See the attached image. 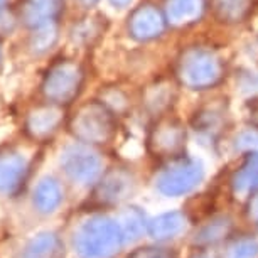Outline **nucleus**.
Listing matches in <instances>:
<instances>
[{"instance_id": "nucleus-29", "label": "nucleus", "mask_w": 258, "mask_h": 258, "mask_svg": "<svg viewBox=\"0 0 258 258\" xmlns=\"http://www.w3.org/2000/svg\"><path fill=\"white\" fill-rule=\"evenodd\" d=\"M110 4L116 9H125L132 4V0H110Z\"/></svg>"}, {"instance_id": "nucleus-8", "label": "nucleus", "mask_w": 258, "mask_h": 258, "mask_svg": "<svg viewBox=\"0 0 258 258\" xmlns=\"http://www.w3.org/2000/svg\"><path fill=\"white\" fill-rule=\"evenodd\" d=\"M167 21L164 12H160L152 4H144L137 7L128 17V32L135 41L147 42L164 34Z\"/></svg>"}, {"instance_id": "nucleus-7", "label": "nucleus", "mask_w": 258, "mask_h": 258, "mask_svg": "<svg viewBox=\"0 0 258 258\" xmlns=\"http://www.w3.org/2000/svg\"><path fill=\"white\" fill-rule=\"evenodd\" d=\"M186 144V130L176 118H160L149 135V145L160 157H174L181 154Z\"/></svg>"}, {"instance_id": "nucleus-21", "label": "nucleus", "mask_w": 258, "mask_h": 258, "mask_svg": "<svg viewBox=\"0 0 258 258\" xmlns=\"http://www.w3.org/2000/svg\"><path fill=\"white\" fill-rule=\"evenodd\" d=\"M118 225L123 238H126V240H135V238L140 236V233H142L145 226L144 214L137 208H130L123 213L121 223H118Z\"/></svg>"}, {"instance_id": "nucleus-28", "label": "nucleus", "mask_w": 258, "mask_h": 258, "mask_svg": "<svg viewBox=\"0 0 258 258\" xmlns=\"http://www.w3.org/2000/svg\"><path fill=\"white\" fill-rule=\"evenodd\" d=\"M248 213H250V216L253 220H258V194L251 198L250 201V206H248Z\"/></svg>"}, {"instance_id": "nucleus-2", "label": "nucleus", "mask_w": 258, "mask_h": 258, "mask_svg": "<svg viewBox=\"0 0 258 258\" xmlns=\"http://www.w3.org/2000/svg\"><path fill=\"white\" fill-rule=\"evenodd\" d=\"M123 240L120 225L110 218H93L76 235V251L81 258H108L118 250Z\"/></svg>"}, {"instance_id": "nucleus-13", "label": "nucleus", "mask_w": 258, "mask_h": 258, "mask_svg": "<svg viewBox=\"0 0 258 258\" xmlns=\"http://www.w3.org/2000/svg\"><path fill=\"white\" fill-rule=\"evenodd\" d=\"M62 113L56 106H39L27 116L26 128L34 139H46L59 126Z\"/></svg>"}, {"instance_id": "nucleus-16", "label": "nucleus", "mask_w": 258, "mask_h": 258, "mask_svg": "<svg viewBox=\"0 0 258 258\" xmlns=\"http://www.w3.org/2000/svg\"><path fill=\"white\" fill-rule=\"evenodd\" d=\"M61 241L52 233H44L29 243L22 258H61Z\"/></svg>"}, {"instance_id": "nucleus-11", "label": "nucleus", "mask_w": 258, "mask_h": 258, "mask_svg": "<svg viewBox=\"0 0 258 258\" xmlns=\"http://www.w3.org/2000/svg\"><path fill=\"white\" fill-rule=\"evenodd\" d=\"M206 0H165L164 16L172 27H186L201 19Z\"/></svg>"}, {"instance_id": "nucleus-19", "label": "nucleus", "mask_w": 258, "mask_h": 258, "mask_svg": "<svg viewBox=\"0 0 258 258\" xmlns=\"http://www.w3.org/2000/svg\"><path fill=\"white\" fill-rule=\"evenodd\" d=\"M57 39V24L49 22L44 26L34 27V34L31 37V47L34 52H44L51 49V46Z\"/></svg>"}, {"instance_id": "nucleus-6", "label": "nucleus", "mask_w": 258, "mask_h": 258, "mask_svg": "<svg viewBox=\"0 0 258 258\" xmlns=\"http://www.w3.org/2000/svg\"><path fill=\"white\" fill-rule=\"evenodd\" d=\"M61 164L64 172L75 182L90 184L101 174V159L85 145H71L61 155Z\"/></svg>"}, {"instance_id": "nucleus-24", "label": "nucleus", "mask_w": 258, "mask_h": 258, "mask_svg": "<svg viewBox=\"0 0 258 258\" xmlns=\"http://www.w3.org/2000/svg\"><path fill=\"white\" fill-rule=\"evenodd\" d=\"M228 226H230V223H226L225 220L213 221L211 225L206 226L201 231V235H199V240H203V241H214V240H218V238L223 236L228 231Z\"/></svg>"}, {"instance_id": "nucleus-3", "label": "nucleus", "mask_w": 258, "mask_h": 258, "mask_svg": "<svg viewBox=\"0 0 258 258\" xmlns=\"http://www.w3.org/2000/svg\"><path fill=\"white\" fill-rule=\"evenodd\" d=\"M73 135L85 144H108L116 132V121L110 108L100 101H88L71 118Z\"/></svg>"}, {"instance_id": "nucleus-9", "label": "nucleus", "mask_w": 258, "mask_h": 258, "mask_svg": "<svg viewBox=\"0 0 258 258\" xmlns=\"http://www.w3.org/2000/svg\"><path fill=\"white\" fill-rule=\"evenodd\" d=\"M134 189V177L123 169H113L101 179L95 196L100 203L115 204L128 198Z\"/></svg>"}, {"instance_id": "nucleus-17", "label": "nucleus", "mask_w": 258, "mask_h": 258, "mask_svg": "<svg viewBox=\"0 0 258 258\" xmlns=\"http://www.w3.org/2000/svg\"><path fill=\"white\" fill-rule=\"evenodd\" d=\"M251 9V0H213V11L223 22H241Z\"/></svg>"}, {"instance_id": "nucleus-10", "label": "nucleus", "mask_w": 258, "mask_h": 258, "mask_svg": "<svg viewBox=\"0 0 258 258\" xmlns=\"http://www.w3.org/2000/svg\"><path fill=\"white\" fill-rule=\"evenodd\" d=\"M27 160L19 154H0V192L12 194L19 191L27 176Z\"/></svg>"}, {"instance_id": "nucleus-27", "label": "nucleus", "mask_w": 258, "mask_h": 258, "mask_svg": "<svg viewBox=\"0 0 258 258\" xmlns=\"http://www.w3.org/2000/svg\"><path fill=\"white\" fill-rule=\"evenodd\" d=\"M246 111H248V118L253 125L258 126V98H253L246 103Z\"/></svg>"}, {"instance_id": "nucleus-18", "label": "nucleus", "mask_w": 258, "mask_h": 258, "mask_svg": "<svg viewBox=\"0 0 258 258\" xmlns=\"http://www.w3.org/2000/svg\"><path fill=\"white\" fill-rule=\"evenodd\" d=\"M233 187L240 192L258 189V154H251L248 162L233 177Z\"/></svg>"}, {"instance_id": "nucleus-25", "label": "nucleus", "mask_w": 258, "mask_h": 258, "mask_svg": "<svg viewBox=\"0 0 258 258\" xmlns=\"http://www.w3.org/2000/svg\"><path fill=\"white\" fill-rule=\"evenodd\" d=\"M238 147L241 150H248L251 154H258V134L256 132H245L238 137Z\"/></svg>"}, {"instance_id": "nucleus-4", "label": "nucleus", "mask_w": 258, "mask_h": 258, "mask_svg": "<svg viewBox=\"0 0 258 258\" xmlns=\"http://www.w3.org/2000/svg\"><path fill=\"white\" fill-rule=\"evenodd\" d=\"M83 85V70L73 61H59L47 71L42 93L51 103L66 105L76 98Z\"/></svg>"}, {"instance_id": "nucleus-22", "label": "nucleus", "mask_w": 258, "mask_h": 258, "mask_svg": "<svg viewBox=\"0 0 258 258\" xmlns=\"http://www.w3.org/2000/svg\"><path fill=\"white\" fill-rule=\"evenodd\" d=\"M226 258H258V243L253 240H240L230 246Z\"/></svg>"}, {"instance_id": "nucleus-30", "label": "nucleus", "mask_w": 258, "mask_h": 258, "mask_svg": "<svg viewBox=\"0 0 258 258\" xmlns=\"http://www.w3.org/2000/svg\"><path fill=\"white\" fill-rule=\"evenodd\" d=\"M78 2L83 4V6H85V7H93L95 4L98 2V0H78Z\"/></svg>"}, {"instance_id": "nucleus-31", "label": "nucleus", "mask_w": 258, "mask_h": 258, "mask_svg": "<svg viewBox=\"0 0 258 258\" xmlns=\"http://www.w3.org/2000/svg\"><path fill=\"white\" fill-rule=\"evenodd\" d=\"M6 4H7V0H0V11H2V9H4V6H6Z\"/></svg>"}, {"instance_id": "nucleus-1", "label": "nucleus", "mask_w": 258, "mask_h": 258, "mask_svg": "<svg viewBox=\"0 0 258 258\" xmlns=\"http://www.w3.org/2000/svg\"><path fill=\"white\" fill-rule=\"evenodd\" d=\"M177 80L189 90H208L216 86L225 75V64L218 52L203 46L187 47L176 64Z\"/></svg>"}, {"instance_id": "nucleus-15", "label": "nucleus", "mask_w": 258, "mask_h": 258, "mask_svg": "<svg viewBox=\"0 0 258 258\" xmlns=\"http://www.w3.org/2000/svg\"><path fill=\"white\" fill-rule=\"evenodd\" d=\"M184 223L186 221L181 213H165L149 223L147 231L155 240H165V238H172L177 233H181L184 230Z\"/></svg>"}, {"instance_id": "nucleus-20", "label": "nucleus", "mask_w": 258, "mask_h": 258, "mask_svg": "<svg viewBox=\"0 0 258 258\" xmlns=\"http://www.w3.org/2000/svg\"><path fill=\"white\" fill-rule=\"evenodd\" d=\"M172 100H174V90L169 85H164V83H159L157 86L150 88L147 91V96H145V103L149 105V108L154 113L164 111L172 103Z\"/></svg>"}, {"instance_id": "nucleus-12", "label": "nucleus", "mask_w": 258, "mask_h": 258, "mask_svg": "<svg viewBox=\"0 0 258 258\" xmlns=\"http://www.w3.org/2000/svg\"><path fill=\"white\" fill-rule=\"evenodd\" d=\"M64 0H26L22 17L27 26L39 27L44 24L56 22L62 14Z\"/></svg>"}, {"instance_id": "nucleus-14", "label": "nucleus", "mask_w": 258, "mask_h": 258, "mask_svg": "<svg viewBox=\"0 0 258 258\" xmlns=\"http://www.w3.org/2000/svg\"><path fill=\"white\" fill-rule=\"evenodd\" d=\"M62 201L61 187L52 177H44L34 191V204L41 213H52Z\"/></svg>"}, {"instance_id": "nucleus-23", "label": "nucleus", "mask_w": 258, "mask_h": 258, "mask_svg": "<svg viewBox=\"0 0 258 258\" xmlns=\"http://www.w3.org/2000/svg\"><path fill=\"white\" fill-rule=\"evenodd\" d=\"M73 34H75V39L88 42L100 34V26L95 22V19H85L81 24H78L75 27Z\"/></svg>"}, {"instance_id": "nucleus-5", "label": "nucleus", "mask_w": 258, "mask_h": 258, "mask_svg": "<svg viewBox=\"0 0 258 258\" xmlns=\"http://www.w3.org/2000/svg\"><path fill=\"white\" fill-rule=\"evenodd\" d=\"M203 167L194 159L172 160L157 177V189L165 196H182L201 182Z\"/></svg>"}, {"instance_id": "nucleus-26", "label": "nucleus", "mask_w": 258, "mask_h": 258, "mask_svg": "<svg viewBox=\"0 0 258 258\" xmlns=\"http://www.w3.org/2000/svg\"><path fill=\"white\" fill-rule=\"evenodd\" d=\"M130 258H172L169 251L162 248H140L135 253H132Z\"/></svg>"}]
</instances>
